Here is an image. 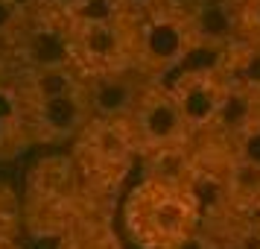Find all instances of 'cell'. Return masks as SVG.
<instances>
[{"label": "cell", "mask_w": 260, "mask_h": 249, "mask_svg": "<svg viewBox=\"0 0 260 249\" xmlns=\"http://www.w3.org/2000/svg\"><path fill=\"white\" fill-rule=\"evenodd\" d=\"M123 226L141 249H176L202 226V197L196 185L143 179L123 202Z\"/></svg>", "instance_id": "6da1fadb"}, {"label": "cell", "mask_w": 260, "mask_h": 249, "mask_svg": "<svg viewBox=\"0 0 260 249\" xmlns=\"http://www.w3.org/2000/svg\"><path fill=\"white\" fill-rule=\"evenodd\" d=\"M132 38H135V68L158 82H167L181 68H187L190 56L202 47L193 15L184 0H170L161 9L135 21Z\"/></svg>", "instance_id": "7a4b0ae2"}, {"label": "cell", "mask_w": 260, "mask_h": 249, "mask_svg": "<svg viewBox=\"0 0 260 249\" xmlns=\"http://www.w3.org/2000/svg\"><path fill=\"white\" fill-rule=\"evenodd\" d=\"M71 59L82 79L135 68L132 24L103 6L79 15L71 21Z\"/></svg>", "instance_id": "3957f363"}, {"label": "cell", "mask_w": 260, "mask_h": 249, "mask_svg": "<svg viewBox=\"0 0 260 249\" xmlns=\"http://www.w3.org/2000/svg\"><path fill=\"white\" fill-rule=\"evenodd\" d=\"M126 126H129V135L141 158L187 150L193 144V132L167 82H152L146 88V94L129 115Z\"/></svg>", "instance_id": "277c9868"}, {"label": "cell", "mask_w": 260, "mask_h": 249, "mask_svg": "<svg viewBox=\"0 0 260 249\" xmlns=\"http://www.w3.org/2000/svg\"><path fill=\"white\" fill-rule=\"evenodd\" d=\"M76 161L82 176L96 188H117L141 158L129 135V126L120 120H91L85 132L73 141Z\"/></svg>", "instance_id": "5b68a950"}, {"label": "cell", "mask_w": 260, "mask_h": 249, "mask_svg": "<svg viewBox=\"0 0 260 249\" xmlns=\"http://www.w3.org/2000/svg\"><path fill=\"white\" fill-rule=\"evenodd\" d=\"M170 91L176 97L181 115L187 120L193 138L199 135H211L219 123V115L228 100V85H225L222 73L216 65H193V68H181L176 76L167 79Z\"/></svg>", "instance_id": "8992f818"}, {"label": "cell", "mask_w": 260, "mask_h": 249, "mask_svg": "<svg viewBox=\"0 0 260 249\" xmlns=\"http://www.w3.org/2000/svg\"><path fill=\"white\" fill-rule=\"evenodd\" d=\"M15 73L36 68H59L73 65L71 59V21L29 9L24 26L12 38Z\"/></svg>", "instance_id": "52a82bcc"}, {"label": "cell", "mask_w": 260, "mask_h": 249, "mask_svg": "<svg viewBox=\"0 0 260 249\" xmlns=\"http://www.w3.org/2000/svg\"><path fill=\"white\" fill-rule=\"evenodd\" d=\"M94 120L91 106L85 100V88L79 94L26 103V138L29 144H73Z\"/></svg>", "instance_id": "ba28073f"}, {"label": "cell", "mask_w": 260, "mask_h": 249, "mask_svg": "<svg viewBox=\"0 0 260 249\" xmlns=\"http://www.w3.org/2000/svg\"><path fill=\"white\" fill-rule=\"evenodd\" d=\"M152 82H158V79H149L138 68H126V71H117V73L85 79V100H88L91 115L96 120H120V123H126Z\"/></svg>", "instance_id": "9c48e42d"}, {"label": "cell", "mask_w": 260, "mask_h": 249, "mask_svg": "<svg viewBox=\"0 0 260 249\" xmlns=\"http://www.w3.org/2000/svg\"><path fill=\"white\" fill-rule=\"evenodd\" d=\"M213 65L219 68L225 85L260 106V44L237 38L216 53Z\"/></svg>", "instance_id": "30bf717a"}, {"label": "cell", "mask_w": 260, "mask_h": 249, "mask_svg": "<svg viewBox=\"0 0 260 249\" xmlns=\"http://www.w3.org/2000/svg\"><path fill=\"white\" fill-rule=\"evenodd\" d=\"M15 85L21 88L26 103H41V100H56V97L79 94L85 88L82 73L73 65L59 68H36V71H18L12 76Z\"/></svg>", "instance_id": "8fae6325"}, {"label": "cell", "mask_w": 260, "mask_h": 249, "mask_svg": "<svg viewBox=\"0 0 260 249\" xmlns=\"http://www.w3.org/2000/svg\"><path fill=\"white\" fill-rule=\"evenodd\" d=\"M225 205L237 214H260V167L237 161L225 153L222 170Z\"/></svg>", "instance_id": "7c38bea8"}, {"label": "cell", "mask_w": 260, "mask_h": 249, "mask_svg": "<svg viewBox=\"0 0 260 249\" xmlns=\"http://www.w3.org/2000/svg\"><path fill=\"white\" fill-rule=\"evenodd\" d=\"M225 153L231 155V158H237V161H246V164L260 167V112L248 120L237 135L228 138Z\"/></svg>", "instance_id": "4fadbf2b"}, {"label": "cell", "mask_w": 260, "mask_h": 249, "mask_svg": "<svg viewBox=\"0 0 260 249\" xmlns=\"http://www.w3.org/2000/svg\"><path fill=\"white\" fill-rule=\"evenodd\" d=\"M26 3H29V9L61 18V21H76L79 15L94 12L103 6V0H26Z\"/></svg>", "instance_id": "5bb4252c"}, {"label": "cell", "mask_w": 260, "mask_h": 249, "mask_svg": "<svg viewBox=\"0 0 260 249\" xmlns=\"http://www.w3.org/2000/svg\"><path fill=\"white\" fill-rule=\"evenodd\" d=\"M234 26H237V38L260 44V0H237Z\"/></svg>", "instance_id": "9a60e30c"}, {"label": "cell", "mask_w": 260, "mask_h": 249, "mask_svg": "<svg viewBox=\"0 0 260 249\" xmlns=\"http://www.w3.org/2000/svg\"><path fill=\"white\" fill-rule=\"evenodd\" d=\"M26 15H29V3L26 0H0V41L12 44L18 30L24 26Z\"/></svg>", "instance_id": "2e32d148"}, {"label": "cell", "mask_w": 260, "mask_h": 249, "mask_svg": "<svg viewBox=\"0 0 260 249\" xmlns=\"http://www.w3.org/2000/svg\"><path fill=\"white\" fill-rule=\"evenodd\" d=\"M164 3H170V0H103V9H108V12L120 15L123 21L135 24V21L146 18L149 12L161 9Z\"/></svg>", "instance_id": "e0dca14e"}, {"label": "cell", "mask_w": 260, "mask_h": 249, "mask_svg": "<svg viewBox=\"0 0 260 249\" xmlns=\"http://www.w3.org/2000/svg\"><path fill=\"white\" fill-rule=\"evenodd\" d=\"M29 147V138H26V129L21 123H12V120L0 118V161H9V158H18Z\"/></svg>", "instance_id": "ac0fdd59"}, {"label": "cell", "mask_w": 260, "mask_h": 249, "mask_svg": "<svg viewBox=\"0 0 260 249\" xmlns=\"http://www.w3.org/2000/svg\"><path fill=\"white\" fill-rule=\"evenodd\" d=\"M15 76V56H12V44L0 41V79H12Z\"/></svg>", "instance_id": "d6986e66"}, {"label": "cell", "mask_w": 260, "mask_h": 249, "mask_svg": "<svg viewBox=\"0 0 260 249\" xmlns=\"http://www.w3.org/2000/svg\"><path fill=\"white\" fill-rule=\"evenodd\" d=\"M176 249H211V246H208V243L202 240V235H199V232H196V235H193V237H187L184 243H178Z\"/></svg>", "instance_id": "ffe728a7"}]
</instances>
